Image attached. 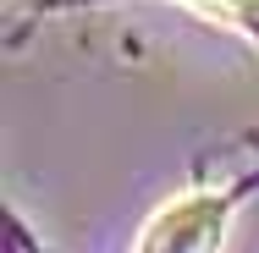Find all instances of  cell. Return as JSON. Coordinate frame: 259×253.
Wrapping results in <instances>:
<instances>
[{"instance_id":"cell-1","label":"cell","mask_w":259,"mask_h":253,"mask_svg":"<svg viewBox=\"0 0 259 253\" xmlns=\"http://www.w3.org/2000/svg\"><path fill=\"white\" fill-rule=\"evenodd\" d=\"M221 231H226V198L199 193V198L165 204L149 220L138 253H215L221 248Z\"/></svg>"}]
</instances>
